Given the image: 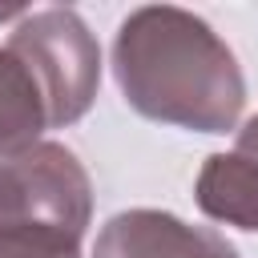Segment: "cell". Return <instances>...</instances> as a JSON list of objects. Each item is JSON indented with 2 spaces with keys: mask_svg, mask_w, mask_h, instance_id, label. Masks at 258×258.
Instances as JSON below:
<instances>
[{
  "mask_svg": "<svg viewBox=\"0 0 258 258\" xmlns=\"http://www.w3.org/2000/svg\"><path fill=\"white\" fill-rule=\"evenodd\" d=\"M234 145L258 157V117H250V121H246V125L238 129V141H234Z\"/></svg>",
  "mask_w": 258,
  "mask_h": 258,
  "instance_id": "obj_8",
  "label": "cell"
},
{
  "mask_svg": "<svg viewBox=\"0 0 258 258\" xmlns=\"http://www.w3.org/2000/svg\"><path fill=\"white\" fill-rule=\"evenodd\" d=\"M40 129H52L44 93H40L32 69L16 52L0 48V153L36 145Z\"/></svg>",
  "mask_w": 258,
  "mask_h": 258,
  "instance_id": "obj_6",
  "label": "cell"
},
{
  "mask_svg": "<svg viewBox=\"0 0 258 258\" xmlns=\"http://www.w3.org/2000/svg\"><path fill=\"white\" fill-rule=\"evenodd\" d=\"M194 198L206 218L258 230V157L238 145L230 153H210L194 181Z\"/></svg>",
  "mask_w": 258,
  "mask_h": 258,
  "instance_id": "obj_5",
  "label": "cell"
},
{
  "mask_svg": "<svg viewBox=\"0 0 258 258\" xmlns=\"http://www.w3.org/2000/svg\"><path fill=\"white\" fill-rule=\"evenodd\" d=\"M93 258H238V254L222 234L189 226L177 214L125 210L101 226Z\"/></svg>",
  "mask_w": 258,
  "mask_h": 258,
  "instance_id": "obj_4",
  "label": "cell"
},
{
  "mask_svg": "<svg viewBox=\"0 0 258 258\" xmlns=\"http://www.w3.org/2000/svg\"><path fill=\"white\" fill-rule=\"evenodd\" d=\"M8 52H16L48 105V125H73L89 113L101 85V44L73 8H36L24 12L8 32Z\"/></svg>",
  "mask_w": 258,
  "mask_h": 258,
  "instance_id": "obj_3",
  "label": "cell"
},
{
  "mask_svg": "<svg viewBox=\"0 0 258 258\" xmlns=\"http://www.w3.org/2000/svg\"><path fill=\"white\" fill-rule=\"evenodd\" d=\"M0 258H81V254L77 246H64V242L20 238V242H0Z\"/></svg>",
  "mask_w": 258,
  "mask_h": 258,
  "instance_id": "obj_7",
  "label": "cell"
},
{
  "mask_svg": "<svg viewBox=\"0 0 258 258\" xmlns=\"http://www.w3.org/2000/svg\"><path fill=\"white\" fill-rule=\"evenodd\" d=\"M93 218V181L73 149L36 141L0 153V242L40 238L77 246Z\"/></svg>",
  "mask_w": 258,
  "mask_h": 258,
  "instance_id": "obj_2",
  "label": "cell"
},
{
  "mask_svg": "<svg viewBox=\"0 0 258 258\" xmlns=\"http://www.w3.org/2000/svg\"><path fill=\"white\" fill-rule=\"evenodd\" d=\"M113 73L129 109L198 133H226L246 105V81L230 44L189 8H133L113 40Z\"/></svg>",
  "mask_w": 258,
  "mask_h": 258,
  "instance_id": "obj_1",
  "label": "cell"
}]
</instances>
